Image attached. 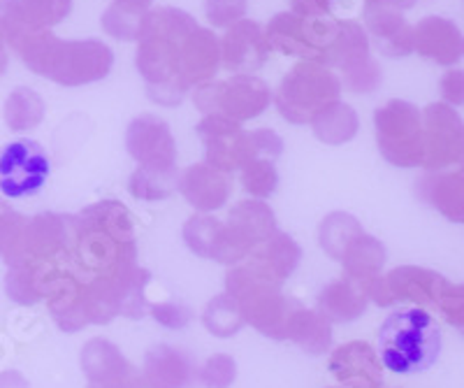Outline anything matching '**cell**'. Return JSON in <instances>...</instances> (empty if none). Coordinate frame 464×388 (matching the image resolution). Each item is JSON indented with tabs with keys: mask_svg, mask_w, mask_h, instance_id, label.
I'll use <instances>...</instances> for the list:
<instances>
[{
	"mask_svg": "<svg viewBox=\"0 0 464 388\" xmlns=\"http://www.w3.org/2000/svg\"><path fill=\"white\" fill-rule=\"evenodd\" d=\"M362 233V224H360L353 214L330 212L321 221L318 242H321V249L325 251L333 261H342L343 251H346L348 247H351V242L358 239Z\"/></svg>",
	"mask_w": 464,
	"mask_h": 388,
	"instance_id": "obj_34",
	"label": "cell"
},
{
	"mask_svg": "<svg viewBox=\"0 0 464 388\" xmlns=\"http://www.w3.org/2000/svg\"><path fill=\"white\" fill-rule=\"evenodd\" d=\"M14 52L31 73L61 86L101 82L114 65V52L102 40H61L52 31L35 33Z\"/></svg>",
	"mask_w": 464,
	"mask_h": 388,
	"instance_id": "obj_3",
	"label": "cell"
},
{
	"mask_svg": "<svg viewBox=\"0 0 464 388\" xmlns=\"http://www.w3.org/2000/svg\"><path fill=\"white\" fill-rule=\"evenodd\" d=\"M275 101V93L265 80L256 75H230L221 82H207L193 91V105L202 114H223L244 123L260 117Z\"/></svg>",
	"mask_w": 464,
	"mask_h": 388,
	"instance_id": "obj_9",
	"label": "cell"
},
{
	"mask_svg": "<svg viewBox=\"0 0 464 388\" xmlns=\"http://www.w3.org/2000/svg\"><path fill=\"white\" fill-rule=\"evenodd\" d=\"M246 0H205V15L214 28H230L246 19Z\"/></svg>",
	"mask_w": 464,
	"mask_h": 388,
	"instance_id": "obj_44",
	"label": "cell"
},
{
	"mask_svg": "<svg viewBox=\"0 0 464 388\" xmlns=\"http://www.w3.org/2000/svg\"><path fill=\"white\" fill-rule=\"evenodd\" d=\"M367 305H370V298L362 284L342 275L321 288L316 298V312L325 316L330 324H351L362 316Z\"/></svg>",
	"mask_w": 464,
	"mask_h": 388,
	"instance_id": "obj_28",
	"label": "cell"
},
{
	"mask_svg": "<svg viewBox=\"0 0 464 388\" xmlns=\"http://www.w3.org/2000/svg\"><path fill=\"white\" fill-rule=\"evenodd\" d=\"M179 187V170H153L138 168L128 179V191L132 198L144 202H159L177 193Z\"/></svg>",
	"mask_w": 464,
	"mask_h": 388,
	"instance_id": "obj_37",
	"label": "cell"
},
{
	"mask_svg": "<svg viewBox=\"0 0 464 388\" xmlns=\"http://www.w3.org/2000/svg\"><path fill=\"white\" fill-rule=\"evenodd\" d=\"M272 47L265 28L254 19H239L226 28L221 40V65L232 75H251L267 63Z\"/></svg>",
	"mask_w": 464,
	"mask_h": 388,
	"instance_id": "obj_20",
	"label": "cell"
},
{
	"mask_svg": "<svg viewBox=\"0 0 464 388\" xmlns=\"http://www.w3.org/2000/svg\"><path fill=\"white\" fill-rule=\"evenodd\" d=\"M285 340L295 342L302 351L312 354V356H321L333 346V324L321 316L316 309H306L300 305L290 319Z\"/></svg>",
	"mask_w": 464,
	"mask_h": 388,
	"instance_id": "obj_32",
	"label": "cell"
},
{
	"mask_svg": "<svg viewBox=\"0 0 464 388\" xmlns=\"http://www.w3.org/2000/svg\"><path fill=\"white\" fill-rule=\"evenodd\" d=\"M226 293L237 303L246 325L269 340H285L295 309V298L284 293V282L269 276L251 261L232 266L226 275Z\"/></svg>",
	"mask_w": 464,
	"mask_h": 388,
	"instance_id": "obj_4",
	"label": "cell"
},
{
	"mask_svg": "<svg viewBox=\"0 0 464 388\" xmlns=\"http://www.w3.org/2000/svg\"><path fill=\"white\" fill-rule=\"evenodd\" d=\"M221 68V40L209 28H200L188 33L181 44V80L188 89L207 84Z\"/></svg>",
	"mask_w": 464,
	"mask_h": 388,
	"instance_id": "obj_26",
	"label": "cell"
},
{
	"mask_svg": "<svg viewBox=\"0 0 464 388\" xmlns=\"http://www.w3.org/2000/svg\"><path fill=\"white\" fill-rule=\"evenodd\" d=\"M422 112V168L446 170L459 163L464 151V121L446 102H432Z\"/></svg>",
	"mask_w": 464,
	"mask_h": 388,
	"instance_id": "obj_15",
	"label": "cell"
},
{
	"mask_svg": "<svg viewBox=\"0 0 464 388\" xmlns=\"http://www.w3.org/2000/svg\"><path fill=\"white\" fill-rule=\"evenodd\" d=\"M153 321L160 324L163 328L169 330H181L193 321V309L181 300H165V303H153L149 305Z\"/></svg>",
	"mask_w": 464,
	"mask_h": 388,
	"instance_id": "obj_45",
	"label": "cell"
},
{
	"mask_svg": "<svg viewBox=\"0 0 464 388\" xmlns=\"http://www.w3.org/2000/svg\"><path fill=\"white\" fill-rule=\"evenodd\" d=\"M437 309L446 319V324L464 333V284H443L439 293Z\"/></svg>",
	"mask_w": 464,
	"mask_h": 388,
	"instance_id": "obj_43",
	"label": "cell"
},
{
	"mask_svg": "<svg viewBox=\"0 0 464 388\" xmlns=\"http://www.w3.org/2000/svg\"><path fill=\"white\" fill-rule=\"evenodd\" d=\"M323 65L342 70V86L351 93H372L383 82L379 61L372 56L370 35L351 19H339V31L333 47L327 49Z\"/></svg>",
	"mask_w": 464,
	"mask_h": 388,
	"instance_id": "obj_12",
	"label": "cell"
},
{
	"mask_svg": "<svg viewBox=\"0 0 464 388\" xmlns=\"http://www.w3.org/2000/svg\"><path fill=\"white\" fill-rule=\"evenodd\" d=\"M342 388H343V386H342Z\"/></svg>",
	"mask_w": 464,
	"mask_h": 388,
	"instance_id": "obj_53",
	"label": "cell"
},
{
	"mask_svg": "<svg viewBox=\"0 0 464 388\" xmlns=\"http://www.w3.org/2000/svg\"><path fill=\"white\" fill-rule=\"evenodd\" d=\"M26 221L28 218L24 214L14 212L12 208H7L5 202H0V256L5 261L14 254L19 242H22Z\"/></svg>",
	"mask_w": 464,
	"mask_h": 388,
	"instance_id": "obj_42",
	"label": "cell"
},
{
	"mask_svg": "<svg viewBox=\"0 0 464 388\" xmlns=\"http://www.w3.org/2000/svg\"><path fill=\"white\" fill-rule=\"evenodd\" d=\"M111 3H123V5H138V7H144V10H149L153 0H111Z\"/></svg>",
	"mask_w": 464,
	"mask_h": 388,
	"instance_id": "obj_50",
	"label": "cell"
},
{
	"mask_svg": "<svg viewBox=\"0 0 464 388\" xmlns=\"http://www.w3.org/2000/svg\"><path fill=\"white\" fill-rule=\"evenodd\" d=\"M418 0H364V26L379 53L404 59L413 53V26L404 16Z\"/></svg>",
	"mask_w": 464,
	"mask_h": 388,
	"instance_id": "obj_16",
	"label": "cell"
},
{
	"mask_svg": "<svg viewBox=\"0 0 464 388\" xmlns=\"http://www.w3.org/2000/svg\"><path fill=\"white\" fill-rule=\"evenodd\" d=\"M142 377L151 388H188L198 379V367L184 349L153 344L144 354Z\"/></svg>",
	"mask_w": 464,
	"mask_h": 388,
	"instance_id": "obj_25",
	"label": "cell"
},
{
	"mask_svg": "<svg viewBox=\"0 0 464 388\" xmlns=\"http://www.w3.org/2000/svg\"><path fill=\"white\" fill-rule=\"evenodd\" d=\"M246 261L258 266L260 270L267 272L275 279H279V282H285L297 270V266H300L302 247L288 233L276 230L272 238H267L263 245L251 251Z\"/></svg>",
	"mask_w": 464,
	"mask_h": 388,
	"instance_id": "obj_30",
	"label": "cell"
},
{
	"mask_svg": "<svg viewBox=\"0 0 464 388\" xmlns=\"http://www.w3.org/2000/svg\"><path fill=\"white\" fill-rule=\"evenodd\" d=\"M47 105L43 96L33 91L31 86H16L7 96L5 107H3V117L12 131H31L43 123Z\"/></svg>",
	"mask_w": 464,
	"mask_h": 388,
	"instance_id": "obj_35",
	"label": "cell"
},
{
	"mask_svg": "<svg viewBox=\"0 0 464 388\" xmlns=\"http://www.w3.org/2000/svg\"><path fill=\"white\" fill-rule=\"evenodd\" d=\"M239 179H242L244 191L256 200L275 196V191L279 189V170H276L275 159L258 156V159L248 160L239 170Z\"/></svg>",
	"mask_w": 464,
	"mask_h": 388,
	"instance_id": "obj_40",
	"label": "cell"
},
{
	"mask_svg": "<svg viewBox=\"0 0 464 388\" xmlns=\"http://www.w3.org/2000/svg\"><path fill=\"white\" fill-rule=\"evenodd\" d=\"M196 133L205 144V163L227 175L239 172L248 160L258 156L276 160L284 154V140L272 128L244 131L242 123L223 114H205L196 126Z\"/></svg>",
	"mask_w": 464,
	"mask_h": 388,
	"instance_id": "obj_6",
	"label": "cell"
},
{
	"mask_svg": "<svg viewBox=\"0 0 464 388\" xmlns=\"http://www.w3.org/2000/svg\"><path fill=\"white\" fill-rule=\"evenodd\" d=\"M184 242L190 251L200 258L218 261L223 239V221H218L211 214H193L184 224Z\"/></svg>",
	"mask_w": 464,
	"mask_h": 388,
	"instance_id": "obj_36",
	"label": "cell"
},
{
	"mask_svg": "<svg viewBox=\"0 0 464 388\" xmlns=\"http://www.w3.org/2000/svg\"><path fill=\"white\" fill-rule=\"evenodd\" d=\"M52 163L35 140H14L0 150V193L5 198H28L43 191Z\"/></svg>",
	"mask_w": 464,
	"mask_h": 388,
	"instance_id": "obj_14",
	"label": "cell"
},
{
	"mask_svg": "<svg viewBox=\"0 0 464 388\" xmlns=\"http://www.w3.org/2000/svg\"><path fill=\"white\" fill-rule=\"evenodd\" d=\"M413 52L450 68L464 59V35L458 24L446 16H425L413 26Z\"/></svg>",
	"mask_w": 464,
	"mask_h": 388,
	"instance_id": "obj_23",
	"label": "cell"
},
{
	"mask_svg": "<svg viewBox=\"0 0 464 388\" xmlns=\"http://www.w3.org/2000/svg\"><path fill=\"white\" fill-rule=\"evenodd\" d=\"M376 144L397 168L422 165V112L409 101H388L374 112Z\"/></svg>",
	"mask_w": 464,
	"mask_h": 388,
	"instance_id": "obj_11",
	"label": "cell"
},
{
	"mask_svg": "<svg viewBox=\"0 0 464 388\" xmlns=\"http://www.w3.org/2000/svg\"><path fill=\"white\" fill-rule=\"evenodd\" d=\"M333 10V0H290V12L300 16H327Z\"/></svg>",
	"mask_w": 464,
	"mask_h": 388,
	"instance_id": "obj_47",
	"label": "cell"
},
{
	"mask_svg": "<svg viewBox=\"0 0 464 388\" xmlns=\"http://www.w3.org/2000/svg\"><path fill=\"white\" fill-rule=\"evenodd\" d=\"M135 388H151V386H149V383L144 382V377H142V379H140V382H138V386H135Z\"/></svg>",
	"mask_w": 464,
	"mask_h": 388,
	"instance_id": "obj_51",
	"label": "cell"
},
{
	"mask_svg": "<svg viewBox=\"0 0 464 388\" xmlns=\"http://www.w3.org/2000/svg\"><path fill=\"white\" fill-rule=\"evenodd\" d=\"M82 373L86 388H135L142 374L128 363L119 346L105 337H93L82 346Z\"/></svg>",
	"mask_w": 464,
	"mask_h": 388,
	"instance_id": "obj_19",
	"label": "cell"
},
{
	"mask_svg": "<svg viewBox=\"0 0 464 388\" xmlns=\"http://www.w3.org/2000/svg\"><path fill=\"white\" fill-rule=\"evenodd\" d=\"M312 128L314 135L323 144L339 147V144L351 142L358 135L360 119L353 107L342 101H334L327 107H323L321 112L312 119Z\"/></svg>",
	"mask_w": 464,
	"mask_h": 388,
	"instance_id": "obj_33",
	"label": "cell"
},
{
	"mask_svg": "<svg viewBox=\"0 0 464 388\" xmlns=\"http://www.w3.org/2000/svg\"><path fill=\"white\" fill-rule=\"evenodd\" d=\"M202 325H205L214 337L227 340V337L237 335L239 330L246 325V321H244L237 303H235L227 293H221V296H214V298L207 303L205 312H202Z\"/></svg>",
	"mask_w": 464,
	"mask_h": 388,
	"instance_id": "obj_38",
	"label": "cell"
},
{
	"mask_svg": "<svg viewBox=\"0 0 464 388\" xmlns=\"http://www.w3.org/2000/svg\"><path fill=\"white\" fill-rule=\"evenodd\" d=\"M177 191L186 198V202L198 214H211L230 200L232 179L227 172L217 170L209 163H196L179 172Z\"/></svg>",
	"mask_w": 464,
	"mask_h": 388,
	"instance_id": "obj_24",
	"label": "cell"
},
{
	"mask_svg": "<svg viewBox=\"0 0 464 388\" xmlns=\"http://www.w3.org/2000/svg\"><path fill=\"white\" fill-rule=\"evenodd\" d=\"M342 89V77L333 68L316 61H300L281 80L275 93V105L285 121L304 126L312 123L323 107L339 101Z\"/></svg>",
	"mask_w": 464,
	"mask_h": 388,
	"instance_id": "obj_7",
	"label": "cell"
},
{
	"mask_svg": "<svg viewBox=\"0 0 464 388\" xmlns=\"http://www.w3.org/2000/svg\"><path fill=\"white\" fill-rule=\"evenodd\" d=\"M439 91H441V98L446 105H464V70L453 68L449 73H443L441 82H439Z\"/></svg>",
	"mask_w": 464,
	"mask_h": 388,
	"instance_id": "obj_46",
	"label": "cell"
},
{
	"mask_svg": "<svg viewBox=\"0 0 464 388\" xmlns=\"http://www.w3.org/2000/svg\"><path fill=\"white\" fill-rule=\"evenodd\" d=\"M339 31L334 16H300L295 12H279L265 26L269 47L285 56L323 63Z\"/></svg>",
	"mask_w": 464,
	"mask_h": 388,
	"instance_id": "obj_10",
	"label": "cell"
},
{
	"mask_svg": "<svg viewBox=\"0 0 464 388\" xmlns=\"http://www.w3.org/2000/svg\"><path fill=\"white\" fill-rule=\"evenodd\" d=\"M339 263L343 266V275L362 284L364 291H367V284H370L372 279H376V276L381 275V270H383L385 247L381 245V239L362 233L358 239L351 242V247H348L346 251H343L342 261Z\"/></svg>",
	"mask_w": 464,
	"mask_h": 388,
	"instance_id": "obj_31",
	"label": "cell"
},
{
	"mask_svg": "<svg viewBox=\"0 0 464 388\" xmlns=\"http://www.w3.org/2000/svg\"><path fill=\"white\" fill-rule=\"evenodd\" d=\"M198 28L196 16L179 7H153L147 12L140 31L135 65L147 84L149 101L163 107H177L188 93L181 80V44Z\"/></svg>",
	"mask_w": 464,
	"mask_h": 388,
	"instance_id": "obj_1",
	"label": "cell"
},
{
	"mask_svg": "<svg viewBox=\"0 0 464 388\" xmlns=\"http://www.w3.org/2000/svg\"><path fill=\"white\" fill-rule=\"evenodd\" d=\"M74 249H77V217L43 212L28 218L22 242L5 263L14 266V263L33 261L72 270Z\"/></svg>",
	"mask_w": 464,
	"mask_h": 388,
	"instance_id": "obj_8",
	"label": "cell"
},
{
	"mask_svg": "<svg viewBox=\"0 0 464 388\" xmlns=\"http://www.w3.org/2000/svg\"><path fill=\"white\" fill-rule=\"evenodd\" d=\"M327 370L343 388H383L379 351L364 340L346 342L327 358Z\"/></svg>",
	"mask_w": 464,
	"mask_h": 388,
	"instance_id": "obj_21",
	"label": "cell"
},
{
	"mask_svg": "<svg viewBox=\"0 0 464 388\" xmlns=\"http://www.w3.org/2000/svg\"><path fill=\"white\" fill-rule=\"evenodd\" d=\"M235 379H237V361L227 354L207 358L205 365L198 370V382L207 388H230Z\"/></svg>",
	"mask_w": 464,
	"mask_h": 388,
	"instance_id": "obj_41",
	"label": "cell"
},
{
	"mask_svg": "<svg viewBox=\"0 0 464 388\" xmlns=\"http://www.w3.org/2000/svg\"><path fill=\"white\" fill-rule=\"evenodd\" d=\"M7 61H10V53H7L5 35H3V31H0V77H3V73L7 70Z\"/></svg>",
	"mask_w": 464,
	"mask_h": 388,
	"instance_id": "obj_49",
	"label": "cell"
},
{
	"mask_svg": "<svg viewBox=\"0 0 464 388\" xmlns=\"http://www.w3.org/2000/svg\"><path fill=\"white\" fill-rule=\"evenodd\" d=\"M276 217L267 202L263 200H242L227 212L223 221V239L218 261L223 266H237L246 261L251 251L260 247L267 238L276 233Z\"/></svg>",
	"mask_w": 464,
	"mask_h": 388,
	"instance_id": "obj_13",
	"label": "cell"
},
{
	"mask_svg": "<svg viewBox=\"0 0 464 388\" xmlns=\"http://www.w3.org/2000/svg\"><path fill=\"white\" fill-rule=\"evenodd\" d=\"M449 282L439 272L418 266H400L383 275V293L388 307L397 303H411L413 307H437L439 293Z\"/></svg>",
	"mask_w": 464,
	"mask_h": 388,
	"instance_id": "obj_22",
	"label": "cell"
},
{
	"mask_svg": "<svg viewBox=\"0 0 464 388\" xmlns=\"http://www.w3.org/2000/svg\"><path fill=\"white\" fill-rule=\"evenodd\" d=\"M47 307L58 328L68 335L80 333L89 325L84 312V282L82 276H77V272L65 270L58 276L47 296Z\"/></svg>",
	"mask_w": 464,
	"mask_h": 388,
	"instance_id": "obj_27",
	"label": "cell"
},
{
	"mask_svg": "<svg viewBox=\"0 0 464 388\" xmlns=\"http://www.w3.org/2000/svg\"><path fill=\"white\" fill-rule=\"evenodd\" d=\"M418 196L453 224H464V170L425 172L418 179Z\"/></svg>",
	"mask_w": 464,
	"mask_h": 388,
	"instance_id": "obj_29",
	"label": "cell"
},
{
	"mask_svg": "<svg viewBox=\"0 0 464 388\" xmlns=\"http://www.w3.org/2000/svg\"><path fill=\"white\" fill-rule=\"evenodd\" d=\"M441 351V330L425 307H400L381 324L379 358L397 374L425 373Z\"/></svg>",
	"mask_w": 464,
	"mask_h": 388,
	"instance_id": "obj_5",
	"label": "cell"
},
{
	"mask_svg": "<svg viewBox=\"0 0 464 388\" xmlns=\"http://www.w3.org/2000/svg\"><path fill=\"white\" fill-rule=\"evenodd\" d=\"M126 150L138 160V168L179 170L177 168V140L168 121L156 114H140L126 128Z\"/></svg>",
	"mask_w": 464,
	"mask_h": 388,
	"instance_id": "obj_18",
	"label": "cell"
},
{
	"mask_svg": "<svg viewBox=\"0 0 464 388\" xmlns=\"http://www.w3.org/2000/svg\"><path fill=\"white\" fill-rule=\"evenodd\" d=\"M459 170H464V151H462V159H459Z\"/></svg>",
	"mask_w": 464,
	"mask_h": 388,
	"instance_id": "obj_52",
	"label": "cell"
},
{
	"mask_svg": "<svg viewBox=\"0 0 464 388\" xmlns=\"http://www.w3.org/2000/svg\"><path fill=\"white\" fill-rule=\"evenodd\" d=\"M0 388H31V382L19 370H3L0 373Z\"/></svg>",
	"mask_w": 464,
	"mask_h": 388,
	"instance_id": "obj_48",
	"label": "cell"
},
{
	"mask_svg": "<svg viewBox=\"0 0 464 388\" xmlns=\"http://www.w3.org/2000/svg\"><path fill=\"white\" fill-rule=\"evenodd\" d=\"M149 10L138 5H123V3H111L101 16L102 31L116 40H140V31H142L144 16Z\"/></svg>",
	"mask_w": 464,
	"mask_h": 388,
	"instance_id": "obj_39",
	"label": "cell"
},
{
	"mask_svg": "<svg viewBox=\"0 0 464 388\" xmlns=\"http://www.w3.org/2000/svg\"><path fill=\"white\" fill-rule=\"evenodd\" d=\"M72 0H0V31L10 49L68 19Z\"/></svg>",
	"mask_w": 464,
	"mask_h": 388,
	"instance_id": "obj_17",
	"label": "cell"
},
{
	"mask_svg": "<svg viewBox=\"0 0 464 388\" xmlns=\"http://www.w3.org/2000/svg\"><path fill=\"white\" fill-rule=\"evenodd\" d=\"M77 217V249L72 270L82 279L110 276L138 266V239L132 217L121 202L101 200Z\"/></svg>",
	"mask_w": 464,
	"mask_h": 388,
	"instance_id": "obj_2",
	"label": "cell"
}]
</instances>
